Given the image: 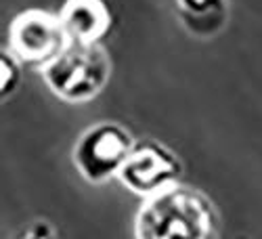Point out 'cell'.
<instances>
[{
	"instance_id": "6da1fadb",
	"label": "cell",
	"mask_w": 262,
	"mask_h": 239,
	"mask_svg": "<svg viewBox=\"0 0 262 239\" xmlns=\"http://www.w3.org/2000/svg\"><path fill=\"white\" fill-rule=\"evenodd\" d=\"M216 212L204 193L172 185L145 198L137 214V235L145 239L193 237L206 239L216 231Z\"/></svg>"
},
{
	"instance_id": "7a4b0ae2",
	"label": "cell",
	"mask_w": 262,
	"mask_h": 239,
	"mask_svg": "<svg viewBox=\"0 0 262 239\" xmlns=\"http://www.w3.org/2000/svg\"><path fill=\"white\" fill-rule=\"evenodd\" d=\"M42 80L68 103H86L95 99L112 78V61L97 42L70 40L55 59L40 68Z\"/></svg>"
},
{
	"instance_id": "3957f363",
	"label": "cell",
	"mask_w": 262,
	"mask_h": 239,
	"mask_svg": "<svg viewBox=\"0 0 262 239\" xmlns=\"http://www.w3.org/2000/svg\"><path fill=\"white\" fill-rule=\"evenodd\" d=\"M133 151L135 143L126 128L116 122H99L74 145V166L89 183H105L118 177Z\"/></svg>"
},
{
	"instance_id": "277c9868",
	"label": "cell",
	"mask_w": 262,
	"mask_h": 239,
	"mask_svg": "<svg viewBox=\"0 0 262 239\" xmlns=\"http://www.w3.org/2000/svg\"><path fill=\"white\" fill-rule=\"evenodd\" d=\"M68 45L70 36L61 24V17L47 11H24L9 26V47L21 61L45 65Z\"/></svg>"
},
{
	"instance_id": "5b68a950",
	"label": "cell",
	"mask_w": 262,
	"mask_h": 239,
	"mask_svg": "<svg viewBox=\"0 0 262 239\" xmlns=\"http://www.w3.org/2000/svg\"><path fill=\"white\" fill-rule=\"evenodd\" d=\"M181 164L168 149L156 143L137 147L118 172L120 183L137 195L149 198L172 185H177Z\"/></svg>"
},
{
	"instance_id": "8992f818",
	"label": "cell",
	"mask_w": 262,
	"mask_h": 239,
	"mask_svg": "<svg viewBox=\"0 0 262 239\" xmlns=\"http://www.w3.org/2000/svg\"><path fill=\"white\" fill-rule=\"evenodd\" d=\"M70 40L97 42L112 28V13L103 0H65L59 13Z\"/></svg>"
},
{
	"instance_id": "52a82bcc",
	"label": "cell",
	"mask_w": 262,
	"mask_h": 239,
	"mask_svg": "<svg viewBox=\"0 0 262 239\" xmlns=\"http://www.w3.org/2000/svg\"><path fill=\"white\" fill-rule=\"evenodd\" d=\"M183 17L189 21H221L225 0H177Z\"/></svg>"
}]
</instances>
